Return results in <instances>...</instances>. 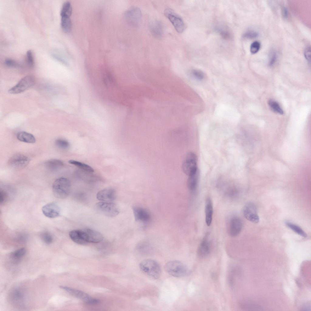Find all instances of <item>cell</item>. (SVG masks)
I'll return each mask as SVG.
<instances>
[{
	"label": "cell",
	"mask_w": 311,
	"mask_h": 311,
	"mask_svg": "<svg viewBox=\"0 0 311 311\" xmlns=\"http://www.w3.org/2000/svg\"><path fill=\"white\" fill-rule=\"evenodd\" d=\"M164 268L169 274L176 277L186 276L191 273V270L186 265L177 260L168 262L165 264Z\"/></svg>",
	"instance_id": "1"
},
{
	"label": "cell",
	"mask_w": 311,
	"mask_h": 311,
	"mask_svg": "<svg viewBox=\"0 0 311 311\" xmlns=\"http://www.w3.org/2000/svg\"><path fill=\"white\" fill-rule=\"evenodd\" d=\"M71 188L70 181L64 177L56 179L53 182L52 189L54 196L57 198H66L70 193Z\"/></svg>",
	"instance_id": "2"
},
{
	"label": "cell",
	"mask_w": 311,
	"mask_h": 311,
	"mask_svg": "<svg viewBox=\"0 0 311 311\" xmlns=\"http://www.w3.org/2000/svg\"><path fill=\"white\" fill-rule=\"evenodd\" d=\"M139 268L144 273L155 279H158L161 274L159 265L156 261L152 259L143 260L139 264Z\"/></svg>",
	"instance_id": "3"
},
{
	"label": "cell",
	"mask_w": 311,
	"mask_h": 311,
	"mask_svg": "<svg viewBox=\"0 0 311 311\" xmlns=\"http://www.w3.org/2000/svg\"><path fill=\"white\" fill-rule=\"evenodd\" d=\"M96 210L99 213L109 217H114L119 213V208L114 203L101 202L95 205Z\"/></svg>",
	"instance_id": "4"
},
{
	"label": "cell",
	"mask_w": 311,
	"mask_h": 311,
	"mask_svg": "<svg viewBox=\"0 0 311 311\" xmlns=\"http://www.w3.org/2000/svg\"><path fill=\"white\" fill-rule=\"evenodd\" d=\"M35 81L32 75H27L22 78L15 86L10 88L8 92L10 94H16L22 93L32 86Z\"/></svg>",
	"instance_id": "5"
},
{
	"label": "cell",
	"mask_w": 311,
	"mask_h": 311,
	"mask_svg": "<svg viewBox=\"0 0 311 311\" xmlns=\"http://www.w3.org/2000/svg\"><path fill=\"white\" fill-rule=\"evenodd\" d=\"M164 14L177 32L181 33L184 31L185 29L184 22L182 18L174 11L171 9L167 8L165 10Z\"/></svg>",
	"instance_id": "6"
},
{
	"label": "cell",
	"mask_w": 311,
	"mask_h": 311,
	"mask_svg": "<svg viewBox=\"0 0 311 311\" xmlns=\"http://www.w3.org/2000/svg\"><path fill=\"white\" fill-rule=\"evenodd\" d=\"M59 287L87 304H94L99 302L98 299L91 297L87 294L81 291L64 286H60Z\"/></svg>",
	"instance_id": "7"
},
{
	"label": "cell",
	"mask_w": 311,
	"mask_h": 311,
	"mask_svg": "<svg viewBox=\"0 0 311 311\" xmlns=\"http://www.w3.org/2000/svg\"><path fill=\"white\" fill-rule=\"evenodd\" d=\"M197 162V158L196 154L192 152H188L182 164L183 172L188 176L196 171L198 169Z\"/></svg>",
	"instance_id": "8"
},
{
	"label": "cell",
	"mask_w": 311,
	"mask_h": 311,
	"mask_svg": "<svg viewBox=\"0 0 311 311\" xmlns=\"http://www.w3.org/2000/svg\"><path fill=\"white\" fill-rule=\"evenodd\" d=\"M140 9L136 7H133L125 13V17L127 22L133 26H137L140 23L142 18Z\"/></svg>",
	"instance_id": "9"
},
{
	"label": "cell",
	"mask_w": 311,
	"mask_h": 311,
	"mask_svg": "<svg viewBox=\"0 0 311 311\" xmlns=\"http://www.w3.org/2000/svg\"><path fill=\"white\" fill-rule=\"evenodd\" d=\"M30 159L27 156L20 153H16L12 156L8 163L10 166L15 169H22L29 163Z\"/></svg>",
	"instance_id": "10"
},
{
	"label": "cell",
	"mask_w": 311,
	"mask_h": 311,
	"mask_svg": "<svg viewBox=\"0 0 311 311\" xmlns=\"http://www.w3.org/2000/svg\"><path fill=\"white\" fill-rule=\"evenodd\" d=\"M243 211L244 216L247 220L255 223L258 222L259 218L257 207L254 203L251 202L246 203L243 207Z\"/></svg>",
	"instance_id": "11"
},
{
	"label": "cell",
	"mask_w": 311,
	"mask_h": 311,
	"mask_svg": "<svg viewBox=\"0 0 311 311\" xmlns=\"http://www.w3.org/2000/svg\"><path fill=\"white\" fill-rule=\"evenodd\" d=\"M116 197L115 190L111 188H108L99 191L96 195L99 200L105 202H111L114 200Z\"/></svg>",
	"instance_id": "12"
},
{
	"label": "cell",
	"mask_w": 311,
	"mask_h": 311,
	"mask_svg": "<svg viewBox=\"0 0 311 311\" xmlns=\"http://www.w3.org/2000/svg\"><path fill=\"white\" fill-rule=\"evenodd\" d=\"M69 235L74 242L81 245H84L88 242L87 234L84 229L74 230L70 231Z\"/></svg>",
	"instance_id": "13"
},
{
	"label": "cell",
	"mask_w": 311,
	"mask_h": 311,
	"mask_svg": "<svg viewBox=\"0 0 311 311\" xmlns=\"http://www.w3.org/2000/svg\"><path fill=\"white\" fill-rule=\"evenodd\" d=\"M43 214L50 218H54L60 215V210L58 206L53 203H48L42 208Z\"/></svg>",
	"instance_id": "14"
},
{
	"label": "cell",
	"mask_w": 311,
	"mask_h": 311,
	"mask_svg": "<svg viewBox=\"0 0 311 311\" xmlns=\"http://www.w3.org/2000/svg\"><path fill=\"white\" fill-rule=\"evenodd\" d=\"M211 244L207 236H206L200 242L197 250V255L200 258L206 257L210 253Z\"/></svg>",
	"instance_id": "15"
},
{
	"label": "cell",
	"mask_w": 311,
	"mask_h": 311,
	"mask_svg": "<svg viewBox=\"0 0 311 311\" xmlns=\"http://www.w3.org/2000/svg\"><path fill=\"white\" fill-rule=\"evenodd\" d=\"M242 223L238 217H234L231 219L229 222L228 232L230 235L235 237L240 232L242 228Z\"/></svg>",
	"instance_id": "16"
},
{
	"label": "cell",
	"mask_w": 311,
	"mask_h": 311,
	"mask_svg": "<svg viewBox=\"0 0 311 311\" xmlns=\"http://www.w3.org/2000/svg\"><path fill=\"white\" fill-rule=\"evenodd\" d=\"M150 30L153 36L157 39L162 37L164 33V29L162 23L158 21H155L150 25Z\"/></svg>",
	"instance_id": "17"
},
{
	"label": "cell",
	"mask_w": 311,
	"mask_h": 311,
	"mask_svg": "<svg viewBox=\"0 0 311 311\" xmlns=\"http://www.w3.org/2000/svg\"><path fill=\"white\" fill-rule=\"evenodd\" d=\"M133 210L135 218L136 220L146 222L149 220V214L143 209L139 207H134Z\"/></svg>",
	"instance_id": "18"
},
{
	"label": "cell",
	"mask_w": 311,
	"mask_h": 311,
	"mask_svg": "<svg viewBox=\"0 0 311 311\" xmlns=\"http://www.w3.org/2000/svg\"><path fill=\"white\" fill-rule=\"evenodd\" d=\"M187 185L188 189L192 191L196 189L198 184L199 172L198 169L195 172L188 176Z\"/></svg>",
	"instance_id": "19"
},
{
	"label": "cell",
	"mask_w": 311,
	"mask_h": 311,
	"mask_svg": "<svg viewBox=\"0 0 311 311\" xmlns=\"http://www.w3.org/2000/svg\"><path fill=\"white\" fill-rule=\"evenodd\" d=\"M84 230L87 234L88 242L97 243L103 240V237L100 232L89 228Z\"/></svg>",
	"instance_id": "20"
},
{
	"label": "cell",
	"mask_w": 311,
	"mask_h": 311,
	"mask_svg": "<svg viewBox=\"0 0 311 311\" xmlns=\"http://www.w3.org/2000/svg\"><path fill=\"white\" fill-rule=\"evenodd\" d=\"M206 222L208 226H210L211 223L213 214V207L211 199L207 198L205 206Z\"/></svg>",
	"instance_id": "21"
},
{
	"label": "cell",
	"mask_w": 311,
	"mask_h": 311,
	"mask_svg": "<svg viewBox=\"0 0 311 311\" xmlns=\"http://www.w3.org/2000/svg\"><path fill=\"white\" fill-rule=\"evenodd\" d=\"M17 138L20 141L27 143H33L36 141L35 138L33 135L25 132H19L17 134Z\"/></svg>",
	"instance_id": "22"
},
{
	"label": "cell",
	"mask_w": 311,
	"mask_h": 311,
	"mask_svg": "<svg viewBox=\"0 0 311 311\" xmlns=\"http://www.w3.org/2000/svg\"><path fill=\"white\" fill-rule=\"evenodd\" d=\"M45 165L51 171H56L62 168L63 165V163L60 160L53 159L46 162Z\"/></svg>",
	"instance_id": "23"
},
{
	"label": "cell",
	"mask_w": 311,
	"mask_h": 311,
	"mask_svg": "<svg viewBox=\"0 0 311 311\" xmlns=\"http://www.w3.org/2000/svg\"><path fill=\"white\" fill-rule=\"evenodd\" d=\"M26 250L24 248L18 249L11 253L10 257L14 262L17 263L25 255Z\"/></svg>",
	"instance_id": "24"
},
{
	"label": "cell",
	"mask_w": 311,
	"mask_h": 311,
	"mask_svg": "<svg viewBox=\"0 0 311 311\" xmlns=\"http://www.w3.org/2000/svg\"><path fill=\"white\" fill-rule=\"evenodd\" d=\"M69 162L70 164L73 165L79 168L80 169L91 173H93L94 169L90 166L82 163L73 160H70L69 161Z\"/></svg>",
	"instance_id": "25"
},
{
	"label": "cell",
	"mask_w": 311,
	"mask_h": 311,
	"mask_svg": "<svg viewBox=\"0 0 311 311\" xmlns=\"http://www.w3.org/2000/svg\"><path fill=\"white\" fill-rule=\"evenodd\" d=\"M285 225L295 233L303 237H306L307 235L305 232L298 226L289 222H286Z\"/></svg>",
	"instance_id": "26"
},
{
	"label": "cell",
	"mask_w": 311,
	"mask_h": 311,
	"mask_svg": "<svg viewBox=\"0 0 311 311\" xmlns=\"http://www.w3.org/2000/svg\"><path fill=\"white\" fill-rule=\"evenodd\" d=\"M61 17V24L63 29L66 32H70L72 27V22L70 17Z\"/></svg>",
	"instance_id": "27"
},
{
	"label": "cell",
	"mask_w": 311,
	"mask_h": 311,
	"mask_svg": "<svg viewBox=\"0 0 311 311\" xmlns=\"http://www.w3.org/2000/svg\"><path fill=\"white\" fill-rule=\"evenodd\" d=\"M72 12V8L70 3L68 1H66L64 2L62 6L60 12L61 16L70 17Z\"/></svg>",
	"instance_id": "28"
},
{
	"label": "cell",
	"mask_w": 311,
	"mask_h": 311,
	"mask_svg": "<svg viewBox=\"0 0 311 311\" xmlns=\"http://www.w3.org/2000/svg\"><path fill=\"white\" fill-rule=\"evenodd\" d=\"M268 104L271 109L274 112L281 115L284 114L283 110L277 101L273 100H270L268 101Z\"/></svg>",
	"instance_id": "29"
},
{
	"label": "cell",
	"mask_w": 311,
	"mask_h": 311,
	"mask_svg": "<svg viewBox=\"0 0 311 311\" xmlns=\"http://www.w3.org/2000/svg\"><path fill=\"white\" fill-rule=\"evenodd\" d=\"M11 295L12 298L16 302L22 301L23 298V295L22 291L18 289H15L12 291Z\"/></svg>",
	"instance_id": "30"
},
{
	"label": "cell",
	"mask_w": 311,
	"mask_h": 311,
	"mask_svg": "<svg viewBox=\"0 0 311 311\" xmlns=\"http://www.w3.org/2000/svg\"><path fill=\"white\" fill-rule=\"evenodd\" d=\"M55 144L57 147L63 149H67L70 146V144L68 141L62 139H56L55 141Z\"/></svg>",
	"instance_id": "31"
},
{
	"label": "cell",
	"mask_w": 311,
	"mask_h": 311,
	"mask_svg": "<svg viewBox=\"0 0 311 311\" xmlns=\"http://www.w3.org/2000/svg\"><path fill=\"white\" fill-rule=\"evenodd\" d=\"M277 58V54L276 51L272 50L271 51L269 54L268 65L270 67H272L275 63Z\"/></svg>",
	"instance_id": "32"
},
{
	"label": "cell",
	"mask_w": 311,
	"mask_h": 311,
	"mask_svg": "<svg viewBox=\"0 0 311 311\" xmlns=\"http://www.w3.org/2000/svg\"><path fill=\"white\" fill-rule=\"evenodd\" d=\"M41 239L46 244H49L53 241V238L52 235L48 232H44L41 235Z\"/></svg>",
	"instance_id": "33"
},
{
	"label": "cell",
	"mask_w": 311,
	"mask_h": 311,
	"mask_svg": "<svg viewBox=\"0 0 311 311\" xmlns=\"http://www.w3.org/2000/svg\"><path fill=\"white\" fill-rule=\"evenodd\" d=\"M27 61L28 65L30 68L33 67L34 66V60L32 51L28 50L26 53Z\"/></svg>",
	"instance_id": "34"
},
{
	"label": "cell",
	"mask_w": 311,
	"mask_h": 311,
	"mask_svg": "<svg viewBox=\"0 0 311 311\" xmlns=\"http://www.w3.org/2000/svg\"><path fill=\"white\" fill-rule=\"evenodd\" d=\"M261 46L260 43L258 41H255L251 44L250 51L252 54L257 53L259 50Z\"/></svg>",
	"instance_id": "35"
},
{
	"label": "cell",
	"mask_w": 311,
	"mask_h": 311,
	"mask_svg": "<svg viewBox=\"0 0 311 311\" xmlns=\"http://www.w3.org/2000/svg\"><path fill=\"white\" fill-rule=\"evenodd\" d=\"M258 33L254 30H250L247 31L243 35L244 38L247 39H253L258 36Z\"/></svg>",
	"instance_id": "36"
},
{
	"label": "cell",
	"mask_w": 311,
	"mask_h": 311,
	"mask_svg": "<svg viewBox=\"0 0 311 311\" xmlns=\"http://www.w3.org/2000/svg\"><path fill=\"white\" fill-rule=\"evenodd\" d=\"M5 64L10 67H15L18 66V63L14 60L11 59H7L5 61Z\"/></svg>",
	"instance_id": "37"
},
{
	"label": "cell",
	"mask_w": 311,
	"mask_h": 311,
	"mask_svg": "<svg viewBox=\"0 0 311 311\" xmlns=\"http://www.w3.org/2000/svg\"><path fill=\"white\" fill-rule=\"evenodd\" d=\"M310 46H307L304 50V55L305 58L308 61V63H310V54L311 49Z\"/></svg>",
	"instance_id": "38"
},
{
	"label": "cell",
	"mask_w": 311,
	"mask_h": 311,
	"mask_svg": "<svg viewBox=\"0 0 311 311\" xmlns=\"http://www.w3.org/2000/svg\"><path fill=\"white\" fill-rule=\"evenodd\" d=\"M192 73L193 75L199 80H202L204 77L203 73L200 70H193Z\"/></svg>",
	"instance_id": "39"
},
{
	"label": "cell",
	"mask_w": 311,
	"mask_h": 311,
	"mask_svg": "<svg viewBox=\"0 0 311 311\" xmlns=\"http://www.w3.org/2000/svg\"><path fill=\"white\" fill-rule=\"evenodd\" d=\"M6 197L5 192L2 190H1L0 192V203H3L5 200Z\"/></svg>",
	"instance_id": "40"
},
{
	"label": "cell",
	"mask_w": 311,
	"mask_h": 311,
	"mask_svg": "<svg viewBox=\"0 0 311 311\" xmlns=\"http://www.w3.org/2000/svg\"><path fill=\"white\" fill-rule=\"evenodd\" d=\"M282 15L284 19H287L288 17V12L287 8L286 7H284L282 9Z\"/></svg>",
	"instance_id": "41"
}]
</instances>
